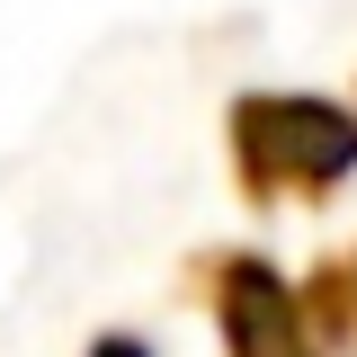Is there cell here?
Wrapping results in <instances>:
<instances>
[{"instance_id": "7a4b0ae2", "label": "cell", "mask_w": 357, "mask_h": 357, "mask_svg": "<svg viewBox=\"0 0 357 357\" xmlns=\"http://www.w3.org/2000/svg\"><path fill=\"white\" fill-rule=\"evenodd\" d=\"M215 312H223L232 357H321L304 312H295V295H286V277L268 259H223L215 268Z\"/></svg>"}, {"instance_id": "277c9868", "label": "cell", "mask_w": 357, "mask_h": 357, "mask_svg": "<svg viewBox=\"0 0 357 357\" xmlns=\"http://www.w3.org/2000/svg\"><path fill=\"white\" fill-rule=\"evenodd\" d=\"M340 277H349V312H357V259H349V268H340Z\"/></svg>"}, {"instance_id": "3957f363", "label": "cell", "mask_w": 357, "mask_h": 357, "mask_svg": "<svg viewBox=\"0 0 357 357\" xmlns=\"http://www.w3.org/2000/svg\"><path fill=\"white\" fill-rule=\"evenodd\" d=\"M89 357H152V340H134V331H107V340H98Z\"/></svg>"}, {"instance_id": "6da1fadb", "label": "cell", "mask_w": 357, "mask_h": 357, "mask_svg": "<svg viewBox=\"0 0 357 357\" xmlns=\"http://www.w3.org/2000/svg\"><path fill=\"white\" fill-rule=\"evenodd\" d=\"M232 161L250 197H321L357 170V116L331 98H241Z\"/></svg>"}]
</instances>
